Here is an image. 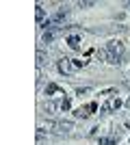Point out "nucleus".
<instances>
[{"mask_svg": "<svg viewBox=\"0 0 130 145\" xmlns=\"http://www.w3.org/2000/svg\"><path fill=\"white\" fill-rule=\"evenodd\" d=\"M122 56H124V46H122V41H115V39H111V41L106 43V48L98 50V59L106 61L111 65H119Z\"/></svg>", "mask_w": 130, "mask_h": 145, "instance_id": "1", "label": "nucleus"}, {"mask_svg": "<svg viewBox=\"0 0 130 145\" xmlns=\"http://www.w3.org/2000/svg\"><path fill=\"white\" fill-rule=\"evenodd\" d=\"M46 128L52 132H69V130H74V121H48Z\"/></svg>", "mask_w": 130, "mask_h": 145, "instance_id": "2", "label": "nucleus"}, {"mask_svg": "<svg viewBox=\"0 0 130 145\" xmlns=\"http://www.w3.org/2000/svg\"><path fill=\"white\" fill-rule=\"evenodd\" d=\"M56 67H59V72L65 74V76H72V74H74V69H76V67L72 65V59H61Z\"/></svg>", "mask_w": 130, "mask_h": 145, "instance_id": "3", "label": "nucleus"}, {"mask_svg": "<svg viewBox=\"0 0 130 145\" xmlns=\"http://www.w3.org/2000/svg\"><path fill=\"white\" fill-rule=\"evenodd\" d=\"M89 110H98V104H89V106H85V108H76L74 110V117H78V119H85V117H89L91 115V113H89Z\"/></svg>", "mask_w": 130, "mask_h": 145, "instance_id": "4", "label": "nucleus"}, {"mask_svg": "<svg viewBox=\"0 0 130 145\" xmlns=\"http://www.w3.org/2000/svg\"><path fill=\"white\" fill-rule=\"evenodd\" d=\"M46 95H52V97H59V100H61V97H65V93H63L56 85L48 82V87H46Z\"/></svg>", "mask_w": 130, "mask_h": 145, "instance_id": "5", "label": "nucleus"}, {"mask_svg": "<svg viewBox=\"0 0 130 145\" xmlns=\"http://www.w3.org/2000/svg\"><path fill=\"white\" fill-rule=\"evenodd\" d=\"M119 106H122V100H119V97H108L106 104L102 106V110H117Z\"/></svg>", "mask_w": 130, "mask_h": 145, "instance_id": "6", "label": "nucleus"}, {"mask_svg": "<svg viewBox=\"0 0 130 145\" xmlns=\"http://www.w3.org/2000/svg\"><path fill=\"white\" fill-rule=\"evenodd\" d=\"M65 43H67L69 48L78 50V48H80V35H69V37H65Z\"/></svg>", "mask_w": 130, "mask_h": 145, "instance_id": "7", "label": "nucleus"}, {"mask_svg": "<svg viewBox=\"0 0 130 145\" xmlns=\"http://www.w3.org/2000/svg\"><path fill=\"white\" fill-rule=\"evenodd\" d=\"M35 9H37V24L41 26L43 22H46V20H48V18H46V9H43L41 5H37V7H35Z\"/></svg>", "mask_w": 130, "mask_h": 145, "instance_id": "8", "label": "nucleus"}, {"mask_svg": "<svg viewBox=\"0 0 130 145\" xmlns=\"http://www.w3.org/2000/svg\"><path fill=\"white\" fill-rule=\"evenodd\" d=\"M117 143V137H106V139H100V145H115Z\"/></svg>", "mask_w": 130, "mask_h": 145, "instance_id": "9", "label": "nucleus"}, {"mask_svg": "<svg viewBox=\"0 0 130 145\" xmlns=\"http://www.w3.org/2000/svg\"><path fill=\"white\" fill-rule=\"evenodd\" d=\"M93 5H95L93 0H85V2L80 0V2H78V7H80V9H89V7H93Z\"/></svg>", "mask_w": 130, "mask_h": 145, "instance_id": "10", "label": "nucleus"}, {"mask_svg": "<svg viewBox=\"0 0 130 145\" xmlns=\"http://www.w3.org/2000/svg\"><path fill=\"white\" fill-rule=\"evenodd\" d=\"M72 65H74L76 69H78V67H85V65H87V61H78V59H72Z\"/></svg>", "mask_w": 130, "mask_h": 145, "instance_id": "11", "label": "nucleus"}, {"mask_svg": "<svg viewBox=\"0 0 130 145\" xmlns=\"http://www.w3.org/2000/svg\"><path fill=\"white\" fill-rule=\"evenodd\" d=\"M43 63H46V54H43V52H39V54H37V65L41 67Z\"/></svg>", "mask_w": 130, "mask_h": 145, "instance_id": "12", "label": "nucleus"}, {"mask_svg": "<svg viewBox=\"0 0 130 145\" xmlns=\"http://www.w3.org/2000/svg\"><path fill=\"white\" fill-rule=\"evenodd\" d=\"M85 93H89V87H80V89H76V95H85Z\"/></svg>", "mask_w": 130, "mask_h": 145, "instance_id": "13", "label": "nucleus"}, {"mask_svg": "<svg viewBox=\"0 0 130 145\" xmlns=\"http://www.w3.org/2000/svg\"><path fill=\"white\" fill-rule=\"evenodd\" d=\"M111 93H115V89H104L102 91V95H111Z\"/></svg>", "mask_w": 130, "mask_h": 145, "instance_id": "14", "label": "nucleus"}, {"mask_svg": "<svg viewBox=\"0 0 130 145\" xmlns=\"http://www.w3.org/2000/svg\"><path fill=\"white\" fill-rule=\"evenodd\" d=\"M126 85H128V87H130V78H128V80H126Z\"/></svg>", "mask_w": 130, "mask_h": 145, "instance_id": "15", "label": "nucleus"}]
</instances>
